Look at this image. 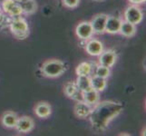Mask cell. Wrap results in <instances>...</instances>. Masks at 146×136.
I'll return each mask as SVG.
<instances>
[{
  "label": "cell",
  "mask_w": 146,
  "mask_h": 136,
  "mask_svg": "<svg viewBox=\"0 0 146 136\" xmlns=\"http://www.w3.org/2000/svg\"><path fill=\"white\" fill-rule=\"evenodd\" d=\"M123 106L120 103L113 101H104L97 103L92 108L90 113V122L96 132H104L109 123L123 112Z\"/></svg>",
  "instance_id": "1"
},
{
  "label": "cell",
  "mask_w": 146,
  "mask_h": 136,
  "mask_svg": "<svg viewBox=\"0 0 146 136\" xmlns=\"http://www.w3.org/2000/svg\"><path fill=\"white\" fill-rule=\"evenodd\" d=\"M65 64L61 60L50 59L42 64L41 71L44 76L49 78H56L61 76L65 72Z\"/></svg>",
  "instance_id": "2"
},
{
  "label": "cell",
  "mask_w": 146,
  "mask_h": 136,
  "mask_svg": "<svg viewBox=\"0 0 146 136\" xmlns=\"http://www.w3.org/2000/svg\"><path fill=\"white\" fill-rule=\"evenodd\" d=\"M10 30H11L13 36L19 40H24L29 36L28 24L26 19L21 17H14L10 23Z\"/></svg>",
  "instance_id": "3"
},
{
  "label": "cell",
  "mask_w": 146,
  "mask_h": 136,
  "mask_svg": "<svg viewBox=\"0 0 146 136\" xmlns=\"http://www.w3.org/2000/svg\"><path fill=\"white\" fill-rule=\"evenodd\" d=\"M143 14L137 5H133V6L128 7L124 11V20L133 25H138L143 21Z\"/></svg>",
  "instance_id": "4"
},
{
  "label": "cell",
  "mask_w": 146,
  "mask_h": 136,
  "mask_svg": "<svg viewBox=\"0 0 146 136\" xmlns=\"http://www.w3.org/2000/svg\"><path fill=\"white\" fill-rule=\"evenodd\" d=\"M1 8L5 13L13 18L21 17V15L23 14L20 5L17 3L15 0H3L1 4Z\"/></svg>",
  "instance_id": "5"
},
{
  "label": "cell",
  "mask_w": 146,
  "mask_h": 136,
  "mask_svg": "<svg viewBox=\"0 0 146 136\" xmlns=\"http://www.w3.org/2000/svg\"><path fill=\"white\" fill-rule=\"evenodd\" d=\"M75 33H76V36L82 40H89L92 38L93 34H94L92 25L88 21H84L78 24L75 28Z\"/></svg>",
  "instance_id": "6"
},
{
  "label": "cell",
  "mask_w": 146,
  "mask_h": 136,
  "mask_svg": "<svg viewBox=\"0 0 146 136\" xmlns=\"http://www.w3.org/2000/svg\"><path fill=\"white\" fill-rule=\"evenodd\" d=\"M108 16L105 14H98L90 22L92 25V27L94 34H102L105 32V25H106Z\"/></svg>",
  "instance_id": "7"
},
{
  "label": "cell",
  "mask_w": 146,
  "mask_h": 136,
  "mask_svg": "<svg viewBox=\"0 0 146 136\" xmlns=\"http://www.w3.org/2000/svg\"><path fill=\"white\" fill-rule=\"evenodd\" d=\"M85 51L92 56H99L104 51V44L97 39H90L85 45Z\"/></svg>",
  "instance_id": "8"
},
{
  "label": "cell",
  "mask_w": 146,
  "mask_h": 136,
  "mask_svg": "<svg viewBox=\"0 0 146 136\" xmlns=\"http://www.w3.org/2000/svg\"><path fill=\"white\" fill-rule=\"evenodd\" d=\"M34 127H35V123H34V120L31 117L22 116L18 118L16 129L19 133H27L31 132L34 129Z\"/></svg>",
  "instance_id": "9"
},
{
  "label": "cell",
  "mask_w": 146,
  "mask_h": 136,
  "mask_svg": "<svg viewBox=\"0 0 146 136\" xmlns=\"http://www.w3.org/2000/svg\"><path fill=\"white\" fill-rule=\"evenodd\" d=\"M92 108V105L85 103L84 101H80V102H76V103H75L74 112L78 118H86L91 113Z\"/></svg>",
  "instance_id": "10"
},
{
  "label": "cell",
  "mask_w": 146,
  "mask_h": 136,
  "mask_svg": "<svg viewBox=\"0 0 146 136\" xmlns=\"http://www.w3.org/2000/svg\"><path fill=\"white\" fill-rule=\"evenodd\" d=\"M117 59V55L115 54V52L112 51V50H108L101 54L99 55V64L101 65L106 67H112L113 65L115 64Z\"/></svg>",
  "instance_id": "11"
},
{
  "label": "cell",
  "mask_w": 146,
  "mask_h": 136,
  "mask_svg": "<svg viewBox=\"0 0 146 136\" xmlns=\"http://www.w3.org/2000/svg\"><path fill=\"white\" fill-rule=\"evenodd\" d=\"M122 20L117 17L110 16L107 17L106 25H105V32L108 34H118L122 25Z\"/></svg>",
  "instance_id": "12"
},
{
  "label": "cell",
  "mask_w": 146,
  "mask_h": 136,
  "mask_svg": "<svg viewBox=\"0 0 146 136\" xmlns=\"http://www.w3.org/2000/svg\"><path fill=\"white\" fill-rule=\"evenodd\" d=\"M18 116L16 113L11 112V111H7V112L4 113V114L1 117V123L6 128L13 129L16 128L17 121H18Z\"/></svg>",
  "instance_id": "13"
},
{
  "label": "cell",
  "mask_w": 146,
  "mask_h": 136,
  "mask_svg": "<svg viewBox=\"0 0 146 136\" xmlns=\"http://www.w3.org/2000/svg\"><path fill=\"white\" fill-rule=\"evenodd\" d=\"M35 113H36V116H38L39 118L46 119L51 115L52 108L50 106V104H48L47 103L40 102L35 107Z\"/></svg>",
  "instance_id": "14"
},
{
  "label": "cell",
  "mask_w": 146,
  "mask_h": 136,
  "mask_svg": "<svg viewBox=\"0 0 146 136\" xmlns=\"http://www.w3.org/2000/svg\"><path fill=\"white\" fill-rule=\"evenodd\" d=\"M77 88L82 91V92H86V91L92 89L91 85V77L89 75H78L76 81H75Z\"/></svg>",
  "instance_id": "15"
},
{
  "label": "cell",
  "mask_w": 146,
  "mask_h": 136,
  "mask_svg": "<svg viewBox=\"0 0 146 136\" xmlns=\"http://www.w3.org/2000/svg\"><path fill=\"white\" fill-rule=\"evenodd\" d=\"M22 8L23 14L26 15H32L37 10V4L36 0H22L18 3Z\"/></svg>",
  "instance_id": "16"
},
{
  "label": "cell",
  "mask_w": 146,
  "mask_h": 136,
  "mask_svg": "<svg viewBox=\"0 0 146 136\" xmlns=\"http://www.w3.org/2000/svg\"><path fill=\"white\" fill-rule=\"evenodd\" d=\"M119 33H121L125 37H133L136 34V27L135 25H133L127 21H123L121 25Z\"/></svg>",
  "instance_id": "17"
},
{
  "label": "cell",
  "mask_w": 146,
  "mask_h": 136,
  "mask_svg": "<svg viewBox=\"0 0 146 136\" xmlns=\"http://www.w3.org/2000/svg\"><path fill=\"white\" fill-rule=\"evenodd\" d=\"M83 95L84 102L92 105V106H94V104H96L99 102V92L93 88L86 91V92H84Z\"/></svg>",
  "instance_id": "18"
},
{
  "label": "cell",
  "mask_w": 146,
  "mask_h": 136,
  "mask_svg": "<svg viewBox=\"0 0 146 136\" xmlns=\"http://www.w3.org/2000/svg\"><path fill=\"white\" fill-rule=\"evenodd\" d=\"M91 85H92V88L96 90L97 92L99 93L103 92V91H104V89L106 88V85H107L106 79L96 76V75H94L93 77H91Z\"/></svg>",
  "instance_id": "19"
},
{
  "label": "cell",
  "mask_w": 146,
  "mask_h": 136,
  "mask_svg": "<svg viewBox=\"0 0 146 136\" xmlns=\"http://www.w3.org/2000/svg\"><path fill=\"white\" fill-rule=\"evenodd\" d=\"M93 71V65L89 62H83L76 67V74L78 75H89Z\"/></svg>",
  "instance_id": "20"
},
{
  "label": "cell",
  "mask_w": 146,
  "mask_h": 136,
  "mask_svg": "<svg viewBox=\"0 0 146 136\" xmlns=\"http://www.w3.org/2000/svg\"><path fill=\"white\" fill-rule=\"evenodd\" d=\"M64 89L65 95L68 96L69 98H71L74 95V94L78 90L76 84H75V83H74V82H68V83H66V84H65V85H64Z\"/></svg>",
  "instance_id": "21"
},
{
  "label": "cell",
  "mask_w": 146,
  "mask_h": 136,
  "mask_svg": "<svg viewBox=\"0 0 146 136\" xmlns=\"http://www.w3.org/2000/svg\"><path fill=\"white\" fill-rule=\"evenodd\" d=\"M110 68L106 67V66H104V65H98L96 67V70H95V74L96 76L99 77H102V78H105L106 79L109 75H110Z\"/></svg>",
  "instance_id": "22"
},
{
  "label": "cell",
  "mask_w": 146,
  "mask_h": 136,
  "mask_svg": "<svg viewBox=\"0 0 146 136\" xmlns=\"http://www.w3.org/2000/svg\"><path fill=\"white\" fill-rule=\"evenodd\" d=\"M64 7L68 8H75L78 7L80 0H62Z\"/></svg>",
  "instance_id": "23"
},
{
  "label": "cell",
  "mask_w": 146,
  "mask_h": 136,
  "mask_svg": "<svg viewBox=\"0 0 146 136\" xmlns=\"http://www.w3.org/2000/svg\"><path fill=\"white\" fill-rule=\"evenodd\" d=\"M131 3H133V5H141V4H143L146 0H129Z\"/></svg>",
  "instance_id": "24"
},
{
  "label": "cell",
  "mask_w": 146,
  "mask_h": 136,
  "mask_svg": "<svg viewBox=\"0 0 146 136\" xmlns=\"http://www.w3.org/2000/svg\"><path fill=\"white\" fill-rule=\"evenodd\" d=\"M4 19H5L4 16H3V15H2V13H0V24H2V23H3Z\"/></svg>",
  "instance_id": "25"
},
{
  "label": "cell",
  "mask_w": 146,
  "mask_h": 136,
  "mask_svg": "<svg viewBox=\"0 0 146 136\" xmlns=\"http://www.w3.org/2000/svg\"><path fill=\"white\" fill-rule=\"evenodd\" d=\"M15 1H16L17 3H20V2L22 1V0H15Z\"/></svg>",
  "instance_id": "26"
},
{
  "label": "cell",
  "mask_w": 146,
  "mask_h": 136,
  "mask_svg": "<svg viewBox=\"0 0 146 136\" xmlns=\"http://www.w3.org/2000/svg\"><path fill=\"white\" fill-rule=\"evenodd\" d=\"M94 1H97V2H101V1H104V0H94Z\"/></svg>",
  "instance_id": "27"
}]
</instances>
